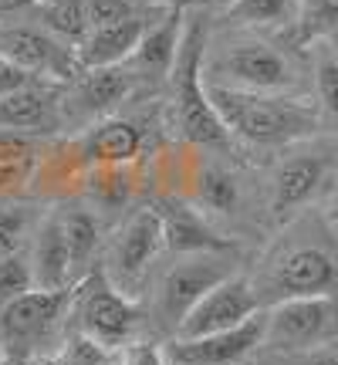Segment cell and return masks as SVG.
Wrapping results in <instances>:
<instances>
[{
  "label": "cell",
  "instance_id": "8d00e7d4",
  "mask_svg": "<svg viewBox=\"0 0 338 365\" xmlns=\"http://www.w3.org/2000/svg\"><path fill=\"white\" fill-rule=\"evenodd\" d=\"M328 220H332V227H335V234H338V190L328 200Z\"/></svg>",
  "mask_w": 338,
  "mask_h": 365
},
{
  "label": "cell",
  "instance_id": "4316f807",
  "mask_svg": "<svg viewBox=\"0 0 338 365\" xmlns=\"http://www.w3.org/2000/svg\"><path fill=\"white\" fill-rule=\"evenodd\" d=\"M149 4H132V0H85V14H88V31L95 27H108L116 21H126L132 14H139Z\"/></svg>",
  "mask_w": 338,
  "mask_h": 365
},
{
  "label": "cell",
  "instance_id": "f546056e",
  "mask_svg": "<svg viewBox=\"0 0 338 365\" xmlns=\"http://www.w3.org/2000/svg\"><path fill=\"white\" fill-rule=\"evenodd\" d=\"M318 98L325 105L332 115H338V61L335 58H325V61H318Z\"/></svg>",
  "mask_w": 338,
  "mask_h": 365
},
{
  "label": "cell",
  "instance_id": "83f0119b",
  "mask_svg": "<svg viewBox=\"0 0 338 365\" xmlns=\"http://www.w3.org/2000/svg\"><path fill=\"white\" fill-rule=\"evenodd\" d=\"M27 210L21 207H0V257L7 254H17L21 244H24V234H27Z\"/></svg>",
  "mask_w": 338,
  "mask_h": 365
},
{
  "label": "cell",
  "instance_id": "d6a6232c",
  "mask_svg": "<svg viewBox=\"0 0 338 365\" xmlns=\"http://www.w3.org/2000/svg\"><path fill=\"white\" fill-rule=\"evenodd\" d=\"M312 24L314 27H338V0H314Z\"/></svg>",
  "mask_w": 338,
  "mask_h": 365
},
{
  "label": "cell",
  "instance_id": "836d02e7",
  "mask_svg": "<svg viewBox=\"0 0 338 365\" xmlns=\"http://www.w3.org/2000/svg\"><path fill=\"white\" fill-rule=\"evenodd\" d=\"M38 0H0V21L4 17H14V14H24V11H34Z\"/></svg>",
  "mask_w": 338,
  "mask_h": 365
},
{
  "label": "cell",
  "instance_id": "2e32d148",
  "mask_svg": "<svg viewBox=\"0 0 338 365\" xmlns=\"http://www.w3.org/2000/svg\"><path fill=\"white\" fill-rule=\"evenodd\" d=\"M139 149H143V129L129 118H105L81 143V153L88 156V163L102 170H118L132 163L139 156Z\"/></svg>",
  "mask_w": 338,
  "mask_h": 365
},
{
  "label": "cell",
  "instance_id": "cb8c5ba5",
  "mask_svg": "<svg viewBox=\"0 0 338 365\" xmlns=\"http://www.w3.org/2000/svg\"><path fill=\"white\" fill-rule=\"evenodd\" d=\"M287 17V0H230L227 21L234 24H277Z\"/></svg>",
  "mask_w": 338,
  "mask_h": 365
},
{
  "label": "cell",
  "instance_id": "3957f363",
  "mask_svg": "<svg viewBox=\"0 0 338 365\" xmlns=\"http://www.w3.org/2000/svg\"><path fill=\"white\" fill-rule=\"evenodd\" d=\"M338 335V298L314 294V298L277 301L267 312L264 341L281 352H312Z\"/></svg>",
  "mask_w": 338,
  "mask_h": 365
},
{
  "label": "cell",
  "instance_id": "1f68e13d",
  "mask_svg": "<svg viewBox=\"0 0 338 365\" xmlns=\"http://www.w3.org/2000/svg\"><path fill=\"white\" fill-rule=\"evenodd\" d=\"M126 365H166V362H163V352H159L156 345L139 341V345H132L129 352H126Z\"/></svg>",
  "mask_w": 338,
  "mask_h": 365
},
{
  "label": "cell",
  "instance_id": "ffe728a7",
  "mask_svg": "<svg viewBox=\"0 0 338 365\" xmlns=\"http://www.w3.org/2000/svg\"><path fill=\"white\" fill-rule=\"evenodd\" d=\"M132 88V75L122 65L112 68H85V78L78 88V102L91 115H105L112 112Z\"/></svg>",
  "mask_w": 338,
  "mask_h": 365
},
{
  "label": "cell",
  "instance_id": "d4e9b609",
  "mask_svg": "<svg viewBox=\"0 0 338 365\" xmlns=\"http://www.w3.org/2000/svg\"><path fill=\"white\" fill-rule=\"evenodd\" d=\"M31 287H34V281H31V261H27L21 250L0 257V308L7 301L27 294Z\"/></svg>",
  "mask_w": 338,
  "mask_h": 365
},
{
  "label": "cell",
  "instance_id": "603a6c76",
  "mask_svg": "<svg viewBox=\"0 0 338 365\" xmlns=\"http://www.w3.org/2000/svg\"><path fill=\"white\" fill-rule=\"evenodd\" d=\"M196 200L207 210L217 213H234L240 203V186L227 170L220 166H203L196 173Z\"/></svg>",
  "mask_w": 338,
  "mask_h": 365
},
{
  "label": "cell",
  "instance_id": "30bf717a",
  "mask_svg": "<svg viewBox=\"0 0 338 365\" xmlns=\"http://www.w3.org/2000/svg\"><path fill=\"white\" fill-rule=\"evenodd\" d=\"M335 287H338V264L322 247L287 250L271 274V291L277 301L335 294Z\"/></svg>",
  "mask_w": 338,
  "mask_h": 365
},
{
  "label": "cell",
  "instance_id": "7a4b0ae2",
  "mask_svg": "<svg viewBox=\"0 0 338 365\" xmlns=\"http://www.w3.org/2000/svg\"><path fill=\"white\" fill-rule=\"evenodd\" d=\"M203 48H207V24L193 14L183 27L180 54L173 65V102H176V122L180 132L196 145H227L230 132L223 129L220 115L213 112L203 85Z\"/></svg>",
  "mask_w": 338,
  "mask_h": 365
},
{
  "label": "cell",
  "instance_id": "6da1fadb",
  "mask_svg": "<svg viewBox=\"0 0 338 365\" xmlns=\"http://www.w3.org/2000/svg\"><path fill=\"white\" fill-rule=\"evenodd\" d=\"M207 98L213 105V112L220 115L223 129L254 145H285L318 129L314 108L291 102L285 95L207 85Z\"/></svg>",
  "mask_w": 338,
  "mask_h": 365
},
{
  "label": "cell",
  "instance_id": "9a60e30c",
  "mask_svg": "<svg viewBox=\"0 0 338 365\" xmlns=\"http://www.w3.org/2000/svg\"><path fill=\"white\" fill-rule=\"evenodd\" d=\"M163 217V244L176 254H227L230 244L217 237L207 223L200 220V213L190 210L186 203L169 200L166 207L159 210Z\"/></svg>",
  "mask_w": 338,
  "mask_h": 365
},
{
  "label": "cell",
  "instance_id": "52a82bcc",
  "mask_svg": "<svg viewBox=\"0 0 338 365\" xmlns=\"http://www.w3.org/2000/svg\"><path fill=\"white\" fill-rule=\"evenodd\" d=\"M0 58L27 71L31 78H51V81H68L75 78L78 58L75 48L61 44L51 38L44 27H11L0 24Z\"/></svg>",
  "mask_w": 338,
  "mask_h": 365
},
{
  "label": "cell",
  "instance_id": "5bb4252c",
  "mask_svg": "<svg viewBox=\"0 0 338 365\" xmlns=\"http://www.w3.org/2000/svg\"><path fill=\"white\" fill-rule=\"evenodd\" d=\"M166 7H143L139 14H132L126 21H116L108 27H95L85 34L78 48H75V58H78V68H112L122 65L132 54V48L139 44V38L145 34V27L156 21Z\"/></svg>",
  "mask_w": 338,
  "mask_h": 365
},
{
  "label": "cell",
  "instance_id": "9c48e42d",
  "mask_svg": "<svg viewBox=\"0 0 338 365\" xmlns=\"http://www.w3.org/2000/svg\"><path fill=\"white\" fill-rule=\"evenodd\" d=\"M217 71L223 75L227 88H240V91L277 95V91L295 85V71L287 65V58L277 48L264 44V41H244V44L227 48Z\"/></svg>",
  "mask_w": 338,
  "mask_h": 365
},
{
  "label": "cell",
  "instance_id": "484cf974",
  "mask_svg": "<svg viewBox=\"0 0 338 365\" xmlns=\"http://www.w3.org/2000/svg\"><path fill=\"white\" fill-rule=\"evenodd\" d=\"M51 365H112V352L91 335H75L61 345V352L51 359Z\"/></svg>",
  "mask_w": 338,
  "mask_h": 365
},
{
  "label": "cell",
  "instance_id": "5b68a950",
  "mask_svg": "<svg viewBox=\"0 0 338 365\" xmlns=\"http://www.w3.org/2000/svg\"><path fill=\"white\" fill-rule=\"evenodd\" d=\"M257 312H260V298H257V291H254V284H250L247 277L230 274V277H223L220 284L210 287L207 294L196 301L173 335L180 341L203 339V335H213V331L237 328L240 322H247L250 314H257Z\"/></svg>",
  "mask_w": 338,
  "mask_h": 365
},
{
  "label": "cell",
  "instance_id": "ac0fdd59",
  "mask_svg": "<svg viewBox=\"0 0 338 365\" xmlns=\"http://www.w3.org/2000/svg\"><path fill=\"white\" fill-rule=\"evenodd\" d=\"M54 125H58V112L51 95L41 91L38 85H27L0 98V129L31 135V132H51Z\"/></svg>",
  "mask_w": 338,
  "mask_h": 365
},
{
  "label": "cell",
  "instance_id": "e575fe53",
  "mask_svg": "<svg viewBox=\"0 0 338 365\" xmlns=\"http://www.w3.org/2000/svg\"><path fill=\"white\" fill-rule=\"evenodd\" d=\"M304 365H338V352H328V349H312V352H304Z\"/></svg>",
  "mask_w": 338,
  "mask_h": 365
},
{
  "label": "cell",
  "instance_id": "4fadbf2b",
  "mask_svg": "<svg viewBox=\"0 0 338 365\" xmlns=\"http://www.w3.org/2000/svg\"><path fill=\"white\" fill-rule=\"evenodd\" d=\"M264 328H267V312H257L237 328H227V331H213V335L186 341L176 339L173 359L183 365H234L264 341Z\"/></svg>",
  "mask_w": 338,
  "mask_h": 365
},
{
  "label": "cell",
  "instance_id": "d6986e66",
  "mask_svg": "<svg viewBox=\"0 0 338 365\" xmlns=\"http://www.w3.org/2000/svg\"><path fill=\"white\" fill-rule=\"evenodd\" d=\"M322 180H325V159L295 156L281 163V170L274 176V213H287V210L301 207L322 186Z\"/></svg>",
  "mask_w": 338,
  "mask_h": 365
},
{
  "label": "cell",
  "instance_id": "8992f818",
  "mask_svg": "<svg viewBox=\"0 0 338 365\" xmlns=\"http://www.w3.org/2000/svg\"><path fill=\"white\" fill-rule=\"evenodd\" d=\"M223 277H230V264L223 261V254H190L173 271L163 277L156 294V314L166 328H180L186 312L207 294L210 287H217Z\"/></svg>",
  "mask_w": 338,
  "mask_h": 365
},
{
  "label": "cell",
  "instance_id": "7402d4cb",
  "mask_svg": "<svg viewBox=\"0 0 338 365\" xmlns=\"http://www.w3.org/2000/svg\"><path fill=\"white\" fill-rule=\"evenodd\" d=\"M61 220V230H65V244H68V261H71V274H81L91 264L95 250H98V240H102V230H98V220L88 210H68Z\"/></svg>",
  "mask_w": 338,
  "mask_h": 365
},
{
  "label": "cell",
  "instance_id": "74e56055",
  "mask_svg": "<svg viewBox=\"0 0 338 365\" xmlns=\"http://www.w3.org/2000/svg\"><path fill=\"white\" fill-rule=\"evenodd\" d=\"M0 365H27L21 355H7V359H0Z\"/></svg>",
  "mask_w": 338,
  "mask_h": 365
},
{
  "label": "cell",
  "instance_id": "d590c367",
  "mask_svg": "<svg viewBox=\"0 0 338 365\" xmlns=\"http://www.w3.org/2000/svg\"><path fill=\"white\" fill-rule=\"evenodd\" d=\"M132 4H149V7H190V0H132Z\"/></svg>",
  "mask_w": 338,
  "mask_h": 365
},
{
  "label": "cell",
  "instance_id": "277c9868",
  "mask_svg": "<svg viewBox=\"0 0 338 365\" xmlns=\"http://www.w3.org/2000/svg\"><path fill=\"white\" fill-rule=\"evenodd\" d=\"M163 244V217L159 210L143 207L129 213V220L118 227L116 240H112V254H108V281L122 291L132 294L139 281H143L145 267L153 264Z\"/></svg>",
  "mask_w": 338,
  "mask_h": 365
},
{
  "label": "cell",
  "instance_id": "e0dca14e",
  "mask_svg": "<svg viewBox=\"0 0 338 365\" xmlns=\"http://www.w3.org/2000/svg\"><path fill=\"white\" fill-rule=\"evenodd\" d=\"M31 281L41 291H58L68 287L71 277V261H68V244H65V230L58 217H48L41 223L38 237H34V250H31Z\"/></svg>",
  "mask_w": 338,
  "mask_h": 365
},
{
  "label": "cell",
  "instance_id": "ba28073f",
  "mask_svg": "<svg viewBox=\"0 0 338 365\" xmlns=\"http://www.w3.org/2000/svg\"><path fill=\"white\" fill-rule=\"evenodd\" d=\"M139 325V312L102 271L85 277V298H81V328L85 335L102 341L105 349L126 345Z\"/></svg>",
  "mask_w": 338,
  "mask_h": 365
},
{
  "label": "cell",
  "instance_id": "44dd1931",
  "mask_svg": "<svg viewBox=\"0 0 338 365\" xmlns=\"http://www.w3.org/2000/svg\"><path fill=\"white\" fill-rule=\"evenodd\" d=\"M34 11H38L41 27L68 48H78L85 34H88L85 0H38Z\"/></svg>",
  "mask_w": 338,
  "mask_h": 365
},
{
  "label": "cell",
  "instance_id": "4dcf8cb0",
  "mask_svg": "<svg viewBox=\"0 0 338 365\" xmlns=\"http://www.w3.org/2000/svg\"><path fill=\"white\" fill-rule=\"evenodd\" d=\"M27 85H34V78H31L27 71H21L17 65H11V61H4V58H0V98L27 88Z\"/></svg>",
  "mask_w": 338,
  "mask_h": 365
},
{
  "label": "cell",
  "instance_id": "f1b7e54d",
  "mask_svg": "<svg viewBox=\"0 0 338 365\" xmlns=\"http://www.w3.org/2000/svg\"><path fill=\"white\" fill-rule=\"evenodd\" d=\"M0 166H34V145L21 132L0 129Z\"/></svg>",
  "mask_w": 338,
  "mask_h": 365
},
{
  "label": "cell",
  "instance_id": "7c38bea8",
  "mask_svg": "<svg viewBox=\"0 0 338 365\" xmlns=\"http://www.w3.org/2000/svg\"><path fill=\"white\" fill-rule=\"evenodd\" d=\"M183 27H186V7H166L153 24L145 27V34L132 48L129 58L122 61V68L129 75H139V78L149 81L169 78L173 65H176V54H180Z\"/></svg>",
  "mask_w": 338,
  "mask_h": 365
},
{
  "label": "cell",
  "instance_id": "8fae6325",
  "mask_svg": "<svg viewBox=\"0 0 338 365\" xmlns=\"http://www.w3.org/2000/svg\"><path fill=\"white\" fill-rule=\"evenodd\" d=\"M68 301H71V287H58V291H41L31 287L27 294L7 301L0 308V331L7 341H44L51 335L61 314H65Z\"/></svg>",
  "mask_w": 338,
  "mask_h": 365
}]
</instances>
